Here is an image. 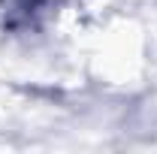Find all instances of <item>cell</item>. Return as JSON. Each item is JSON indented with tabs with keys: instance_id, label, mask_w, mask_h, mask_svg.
Returning a JSON list of instances; mask_svg holds the SVG:
<instances>
[{
	"instance_id": "6da1fadb",
	"label": "cell",
	"mask_w": 157,
	"mask_h": 154,
	"mask_svg": "<svg viewBox=\"0 0 157 154\" xmlns=\"http://www.w3.org/2000/svg\"><path fill=\"white\" fill-rule=\"evenodd\" d=\"M58 3L60 0H3V15L9 27L24 30V27H36Z\"/></svg>"
}]
</instances>
